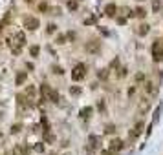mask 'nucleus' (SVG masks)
<instances>
[{"mask_svg":"<svg viewBox=\"0 0 163 155\" xmlns=\"http://www.w3.org/2000/svg\"><path fill=\"white\" fill-rule=\"evenodd\" d=\"M24 42H26V37H24L22 31H18V33L13 35V38H11V51H13V55H18V53L22 51Z\"/></svg>","mask_w":163,"mask_h":155,"instance_id":"nucleus-1","label":"nucleus"},{"mask_svg":"<svg viewBox=\"0 0 163 155\" xmlns=\"http://www.w3.org/2000/svg\"><path fill=\"white\" fill-rule=\"evenodd\" d=\"M86 75V66L84 64H77L75 68L72 70V79L73 80H83Z\"/></svg>","mask_w":163,"mask_h":155,"instance_id":"nucleus-2","label":"nucleus"},{"mask_svg":"<svg viewBox=\"0 0 163 155\" xmlns=\"http://www.w3.org/2000/svg\"><path fill=\"white\" fill-rule=\"evenodd\" d=\"M152 58H154V62L163 60V48L159 46V40H156V42L152 44Z\"/></svg>","mask_w":163,"mask_h":155,"instance_id":"nucleus-3","label":"nucleus"},{"mask_svg":"<svg viewBox=\"0 0 163 155\" xmlns=\"http://www.w3.org/2000/svg\"><path fill=\"white\" fill-rule=\"evenodd\" d=\"M24 26H26V29L35 31V29H39L40 22H39V18H35V17H26L24 18Z\"/></svg>","mask_w":163,"mask_h":155,"instance_id":"nucleus-4","label":"nucleus"},{"mask_svg":"<svg viewBox=\"0 0 163 155\" xmlns=\"http://www.w3.org/2000/svg\"><path fill=\"white\" fill-rule=\"evenodd\" d=\"M86 51H88V53H93V55H97V53L101 51V42H97V40L88 42V44H86Z\"/></svg>","mask_w":163,"mask_h":155,"instance_id":"nucleus-5","label":"nucleus"},{"mask_svg":"<svg viewBox=\"0 0 163 155\" xmlns=\"http://www.w3.org/2000/svg\"><path fill=\"white\" fill-rule=\"evenodd\" d=\"M143 128H145V124H143V122H141V120H139V122L136 124V128H134V131L130 133V139H132V140H134V139H138V137L141 135V133H143Z\"/></svg>","mask_w":163,"mask_h":155,"instance_id":"nucleus-6","label":"nucleus"},{"mask_svg":"<svg viewBox=\"0 0 163 155\" xmlns=\"http://www.w3.org/2000/svg\"><path fill=\"white\" fill-rule=\"evenodd\" d=\"M105 13H106V17H115L117 15V6L115 4H106Z\"/></svg>","mask_w":163,"mask_h":155,"instance_id":"nucleus-7","label":"nucleus"},{"mask_svg":"<svg viewBox=\"0 0 163 155\" xmlns=\"http://www.w3.org/2000/svg\"><path fill=\"white\" fill-rule=\"evenodd\" d=\"M110 150H112V152H119V150H123V140L114 139L112 142H110Z\"/></svg>","mask_w":163,"mask_h":155,"instance_id":"nucleus-8","label":"nucleus"},{"mask_svg":"<svg viewBox=\"0 0 163 155\" xmlns=\"http://www.w3.org/2000/svg\"><path fill=\"white\" fill-rule=\"evenodd\" d=\"M148 31H150V26H148V24H141V26H138V35H139V37H145Z\"/></svg>","mask_w":163,"mask_h":155,"instance_id":"nucleus-9","label":"nucleus"},{"mask_svg":"<svg viewBox=\"0 0 163 155\" xmlns=\"http://www.w3.org/2000/svg\"><path fill=\"white\" fill-rule=\"evenodd\" d=\"M88 142H90V150H93V148L99 146V137L97 135H90L88 137Z\"/></svg>","mask_w":163,"mask_h":155,"instance_id":"nucleus-10","label":"nucleus"},{"mask_svg":"<svg viewBox=\"0 0 163 155\" xmlns=\"http://www.w3.org/2000/svg\"><path fill=\"white\" fill-rule=\"evenodd\" d=\"M159 9H161V0H152V11L159 13Z\"/></svg>","mask_w":163,"mask_h":155,"instance_id":"nucleus-11","label":"nucleus"},{"mask_svg":"<svg viewBox=\"0 0 163 155\" xmlns=\"http://www.w3.org/2000/svg\"><path fill=\"white\" fill-rule=\"evenodd\" d=\"M92 115V108H84V110H81V117L83 119H88Z\"/></svg>","mask_w":163,"mask_h":155,"instance_id":"nucleus-12","label":"nucleus"},{"mask_svg":"<svg viewBox=\"0 0 163 155\" xmlns=\"http://www.w3.org/2000/svg\"><path fill=\"white\" fill-rule=\"evenodd\" d=\"M39 51H40V48H39V46H31V48H30L31 57H39Z\"/></svg>","mask_w":163,"mask_h":155,"instance_id":"nucleus-13","label":"nucleus"},{"mask_svg":"<svg viewBox=\"0 0 163 155\" xmlns=\"http://www.w3.org/2000/svg\"><path fill=\"white\" fill-rule=\"evenodd\" d=\"M79 8V4L75 2V0H70V2H68V9H70V11H75Z\"/></svg>","mask_w":163,"mask_h":155,"instance_id":"nucleus-14","label":"nucleus"},{"mask_svg":"<svg viewBox=\"0 0 163 155\" xmlns=\"http://www.w3.org/2000/svg\"><path fill=\"white\" fill-rule=\"evenodd\" d=\"M145 15H147V13H145V9H143V8H138V9H136V17L145 18Z\"/></svg>","mask_w":163,"mask_h":155,"instance_id":"nucleus-15","label":"nucleus"},{"mask_svg":"<svg viewBox=\"0 0 163 155\" xmlns=\"http://www.w3.org/2000/svg\"><path fill=\"white\" fill-rule=\"evenodd\" d=\"M97 77H99V79H101V80H105V79H106V77H108V70H101V71H99V73H97Z\"/></svg>","mask_w":163,"mask_h":155,"instance_id":"nucleus-16","label":"nucleus"},{"mask_svg":"<svg viewBox=\"0 0 163 155\" xmlns=\"http://www.w3.org/2000/svg\"><path fill=\"white\" fill-rule=\"evenodd\" d=\"M53 73H55V75H63V73H64V70L63 68H60V66H53Z\"/></svg>","mask_w":163,"mask_h":155,"instance_id":"nucleus-17","label":"nucleus"},{"mask_svg":"<svg viewBox=\"0 0 163 155\" xmlns=\"http://www.w3.org/2000/svg\"><path fill=\"white\" fill-rule=\"evenodd\" d=\"M70 93H72V95H81V88L72 86V88H70Z\"/></svg>","mask_w":163,"mask_h":155,"instance_id":"nucleus-18","label":"nucleus"},{"mask_svg":"<svg viewBox=\"0 0 163 155\" xmlns=\"http://www.w3.org/2000/svg\"><path fill=\"white\" fill-rule=\"evenodd\" d=\"M24 80H26V73H18L17 75V84H22Z\"/></svg>","mask_w":163,"mask_h":155,"instance_id":"nucleus-19","label":"nucleus"},{"mask_svg":"<svg viewBox=\"0 0 163 155\" xmlns=\"http://www.w3.org/2000/svg\"><path fill=\"white\" fill-rule=\"evenodd\" d=\"M50 100H51V102H57V100H59V93H55V91L51 90V93H50Z\"/></svg>","mask_w":163,"mask_h":155,"instance_id":"nucleus-20","label":"nucleus"},{"mask_svg":"<svg viewBox=\"0 0 163 155\" xmlns=\"http://www.w3.org/2000/svg\"><path fill=\"white\" fill-rule=\"evenodd\" d=\"M33 150H35V152H39V153H40V152H44V144H42V142H37Z\"/></svg>","mask_w":163,"mask_h":155,"instance_id":"nucleus-21","label":"nucleus"},{"mask_svg":"<svg viewBox=\"0 0 163 155\" xmlns=\"http://www.w3.org/2000/svg\"><path fill=\"white\" fill-rule=\"evenodd\" d=\"M57 31V26L55 24H48V33H55Z\"/></svg>","mask_w":163,"mask_h":155,"instance_id":"nucleus-22","label":"nucleus"},{"mask_svg":"<svg viewBox=\"0 0 163 155\" xmlns=\"http://www.w3.org/2000/svg\"><path fill=\"white\" fill-rule=\"evenodd\" d=\"M93 22H96V17H88V18H84V24H88V26L93 24Z\"/></svg>","mask_w":163,"mask_h":155,"instance_id":"nucleus-23","label":"nucleus"},{"mask_svg":"<svg viewBox=\"0 0 163 155\" xmlns=\"http://www.w3.org/2000/svg\"><path fill=\"white\" fill-rule=\"evenodd\" d=\"M20 131V124H15V126H11V133H18Z\"/></svg>","mask_w":163,"mask_h":155,"instance_id":"nucleus-24","label":"nucleus"},{"mask_svg":"<svg viewBox=\"0 0 163 155\" xmlns=\"http://www.w3.org/2000/svg\"><path fill=\"white\" fill-rule=\"evenodd\" d=\"M26 93H28V95H35V88H33V86H30L28 90H26Z\"/></svg>","mask_w":163,"mask_h":155,"instance_id":"nucleus-25","label":"nucleus"},{"mask_svg":"<svg viewBox=\"0 0 163 155\" xmlns=\"http://www.w3.org/2000/svg\"><path fill=\"white\" fill-rule=\"evenodd\" d=\"M39 9H40V11H46V9H48V4H40Z\"/></svg>","mask_w":163,"mask_h":155,"instance_id":"nucleus-26","label":"nucleus"},{"mask_svg":"<svg viewBox=\"0 0 163 155\" xmlns=\"http://www.w3.org/2000/svg\"><path fill=\"white\" fill-rule=\"evenodd\" d=\"M57 40H59V44H64V37H63V35H59Z\"/></svg>","mask_w":163,"mask_h":155,"instance_id":"nucleus-27","label":"nucleus"},{"mask_svg":"<svg viewBox=\"0 0 163 155\" xmlns=\"http://www.w3.org/2000/svg\"><path fill=\"white\" fill-rule=\"evenodd\" d=\"M106 133H114V126H108L106 128Z\"/></svg>","mask_w":163,"mask_h":155,"instance_id":"nucleus-28","label":"nucleus"},{"mask_svg":"<svg viewBox=\"0 0 163 155\" xmlns=\"http://www.w3.org/2000/svg\"><path fill=\"white\" fill-rule=\"evenodd\" d=\"M26 2H30V4H33V2H37V0H26Z\"/></svg>","mask_w":163,"mask_h":155,"instance_id":"nucleus-29","label":"nucleus"},{"mask_svg":"<svg viewBox=\"0 0 163 155\" xmlns=\"http://www.w3.org/2000/svg\"><path fill=\"white\" fill-rule=\"evenodd\" d=\"M138 2H141V0H138Z\"/></svg>","mask_w":163,"mask_h":155,"instance_id":"nucleus-30","label":"nucleus"}]
</instances>
